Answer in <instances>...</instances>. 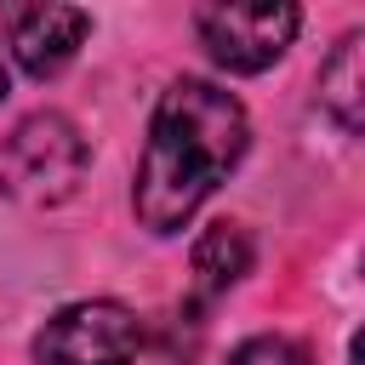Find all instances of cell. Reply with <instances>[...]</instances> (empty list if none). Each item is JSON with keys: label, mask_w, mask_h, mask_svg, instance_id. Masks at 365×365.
I'll use <instances>...</instances> for the list:
<instances>
[{"label": "cell", "mask_w": 365, "mask_h": 365, "mask_svg": "<svg viewBox=\"0 0 365 365\" xmlns=\"http://www.w3.org/2000/svg\"><path fill=\"white\" fill-rule=\"evenodd\" d=\"M245 137H251V125H245L240 97H228L211 80H177L160 97L143 160H137L131 205H137L143 228L177 234L205 205V194L240 165Z\"/></svg>", "instance_id": "obj_1"}, {"label": "cell", "mask_w": 365, "mask_h": 365, "mask_svg": "<svg viewBox=\"0 0 365 365\" xmlns=\"http://www.w3.org/2000/svg\"><path fill=\"white\" fill-rule=\"evenodd\" d=\"M86 160H91V148L74 131V120H63V114H29L6 137V148H0V177L29 205H63L80 188Z\"/></svg>", "instance_id": "obj_2"}, {"label": "cell", "mask_w": 365, "mask_h": 365, "mask_svg": "<svg viewBox=\"0 0 365 365\" xmlns=\"http://www.w3.org/2000/svg\"><path fill=\"white\" fill-rule=\"evenodd\" d=\"M194 23H200V40H205L211 63H222L228 74H262L297 40L302 11L285 6V0L279 6L257 0V6H205Z\"/></svg>", "instance_id": "obj_3"}, {"label": "cell", "mask_w": 365, "mask_h": 365, "mask_svg": "<svg viewBox=\"0 0 365 365\" xmlns=\"http://www.w3.org/2000/svg\"><path fill=\"white\" fill-rule=\"evenodd\" d=\"M137 314L125 302H74L46 319L34 336L40 365H131L137 354Z\"/></svg>", "instance_id": "obj_4"}, {"label": "cell", "mask_w": 365, "mask_h": 365, "mask_svg": "<svg viewBox=\"0 0 365 365\" xmlns=\"http://www.w3.org/2000/svg\"><path fill=\"white\" fill-rule=\"evenodd\" d=\"M86 29H91V17L80 6H29L11 17V51L34 80H46L80 51Z\"/></svg>", "instance_id": "obj_5"}, {"label": "cell", "mask_w": 365, "mask_h": 365, "mask_svg": "<svg viewBox=\"0 0 365 365\" xmlns=\"http://www.w3.org/2000/svg\"><path fill=\"white\" fill-rule=\"evenodd\" d=\"M245 274H251V240H245V228L240 222H211L194 240V297L211 302V297H222Z\"/></svg>", "instance_id": "obj_6"}, {"label": "cell", "mask_w": 365, "mask_h": 365, "mask_svg": "<svg viewBox=\"0 0 365 365\" xmlns=\"http://www.w3.org/2000/svg\"><path fill=\"white\" fill-rule=\"evenodd\" d=\"M319 103L342 120V131H359L365 114V34H348L336 57L319 68Z\"/></svg>", "instance_id": "obj_7"}, {"label": "cell", "mask_w": 365, "mask_h": 365, "mask_svg": "<svg viewBox=\"0 0 365 365\" xmlns=\"http://www.w3.org/2000/svg\"><path fill=\"white\" fill-rule=\"evenodd\" d=\"M228 365H308V354L291 342V336H251L234 348Z\"/></svg>", "instance_id": "obj_8"}, {"label": "cell", "mask_w": 365, "mask_h": 365, "mask_svg": "<svg viewBox=\"0 0 365 365\" xmlns=\"http://www.w3.org/2000/svg\"><path fill=\"white\" fill-rule=\"evenodd\" d=\"M0 103H6V68H0Z\"/></svg>", "instance_id": "obj_9"}]
</instances>
